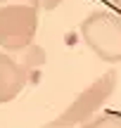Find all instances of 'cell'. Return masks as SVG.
I'll return each instance as SVG.
<instances>
[{
    "mask_svg": "<svg viewBox=\"0 0 121 128\" xmlns=\"http://www.w3.org/2000/svg\"><path fill=\"white\" fill-rule=\"evenodd\" d=\"M114 88H116V71H107L104 76L95 78L83 92H78L74 97V102L57 119H52L50 124H45L43 128H74V126L88 124L95 116V112L112 97Z\"/></svg>",
    "mask_w": 121,
    "mask_h": 128,
    "instance_id": "obj_2",
    "label": "cell"
},
{
    "mask_svg": "<svg viewBox=\"0 0 121 128\" xmlns=\"http://www.w3.org/2000/svg\"><path fill=\"white\" fill-rule=\"evenodd\" d=\"M60 2H62V0H40V5H43L45 10H55Z\"/></svg>",
    "mask_w": 121,
    "mask_h": 128,
    "instance_id": "obj_6",
    "label": "cell"
},
{
    "mask_svg": "<svg viewBox=\"0 0 121 128\" xmlns=\"http://www.w3.org/2000/svg\"><path fill=\"white\" fill-rule=\"evenodd\" d=\"M81 36L102 62H121V19L107 10H95L81 22Z\"/></svg>",
    "mask_w": 121,
    "mask_h": 128,
    "instance_id": "obj_3",
    "label": "cell"
},
{
    "mask_svg": "<svg viewBox=\"0 0 121 128\" xmlns=\"http://www.w3.org/2000/svg\"><path fill=\"white\" fill-rule=\"evenodd\" d=\"M40 0H0V48L22 52L33 45Z\"/></svg>",
    "mask_w": 121,
    "mask_h": 128,
    "instance_id": "obj_1",
    "label": "cell"
},
{
    "mask_svg": "<svg viewBox=\"0 0 121 128\" xmlns=\"http://www.w3.org/2000/svg\"><path fill=\"white\" fill-rule=\"evenodd\" d=\"M81 128H121V116L119 114H102V116L90 119Z\"/></svg>",
    "mask_w": 121,
    "mask_h": 128,
    "instance_id": "obj_5",
    "label": "cell"
},
{
    "mask_svg": "<svg viewBox=\"0 0 121 128\" xmlns=\"http://www.w3.org/2000/svg\"><path fill=\"white\" fill-rule=\"evenodd\" d=\"M31 76V62H26L24 57H14L12 52H0V104L12 102Z\"/></svg>",
    "mask_w": 121,
    "mask_h": 128,
    "instance_id": "obj_4",
    "label": "cell"
},
{
    "mask_svg": "<svg viewBox=\"0 0 121 128\" xmlns=\"http://www.w3.org/2000/svg\"><path fill=\"white\" fill-rule=\"evenodd\" d=\"M112 2H114V7H116L119 12H121V0H112Z\"/></svg>",
    "mask_w": 121,
    "mask_h": 128,
    "instance_id": "obj_7",
    "label": "cell"
}]
</instances>
